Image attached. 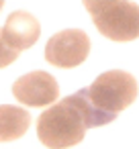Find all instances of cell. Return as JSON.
Segmentation results:
<instances>
[{"mask_svg": "<svg viewBox=\"0 0 139 149\" xmlns=\"http://www.w3.org/2000/svg\"><path fill=\"white\" fill-rule=\"evenodd\" d=\"M76 94L86 114V127H102L112 123L121 110L135 102L137 80L123 70H110L100 74L92 86L82 88Z\"/></svg>", "mask_w": 139, "mask_h": 149, "instance_id": "obj_1", "label": "cell"}, {"mask_svg": "<svg viewBox=\"0 0 139 149\" xmlns=\"http://www.w3.org/2000/svg\"><path fill=\"white\" fill-rule=\"evenodd\" d=\"M90 53V37L82 29H66L55 35L45 45V59L53 68L70 70L84 63Z\"/></svg>", "mask_w": 139, "mask_h": 149, "instance_id": "obj_4", "label": "cell"}, {"mask_svg": "<svg viewBox=\"0 0 139 149\" xmlns=\"http://www.w3.org/2000/svg\"><path fill=\"white\" fill-rule=\"evenodd\" d=\"M13 94L25 106H49L57 100L59 86L51 74L35 70L21 76L13 84Z\"/></svg>", "mask_w": 139, "mask_h": 149, "instance_id": "obj_5", "label": "cell"}, {"mask_svg": "<svg viewBox=\"0 0 139 149\" xmlns=\"http://www.w3.org/2000/svg\"><path fill=\"white\" fill-rule=\"evenodd\" d=\"M94 27L110 41H133L139 37V4L131 0H82Z\"/></svg>", "mask_w": 139, "mask_h": 149, "instance_id": "obj_3", "label": "cell"}, {"mask_svg": "<svg viewBox=\"0 0 139 149\" xmlns=\"http://www.w3.org/2000/svg\"><path fill=\"white\" fill-rule=\"evenodd\" d=\"M39 35H41V25L27 10H15L2 27V37L6 41V45L19 53L33 47L37 43Z\"/></svg>", "mask_w": 139, "mask_h": 149, "instance_id": "obj_6", "label": "cell"}, {"mask_svg": "<svg viewBox=\"0 0 139 149\" xmlns=\"http://www.w3.org/2000/svg\"><path fill=\"white\" fill-rule=\"evenodd\" d=\"M2 6H4V0H0V10H2Z\"/></svg>", "mask_w": 139, "mask_h": 149, "instance_id": "obj_9", "label": "cell"}, {"mask_svg": "<svg viewBox=\"0 0 139 149\" xmlns=\"http://www.w3.org/2000/svg\"><path fill=\"white\" fill-rule=\"evenodd\" d=\"M19 55H21L19 51H15V49H10V47L6 45V41H4V37H2V27H0V70H2V68H8Z\"/></svg>", "mask_w": 139, "mask_h": 149, "instance_id": "obj_8", "label": "cell"}, {"mask_svg": "<svg viewBox=\"0 0 139 149\" xmlns=\"http://www.w3.org/2000/svg\"><path fill=\"white\" fill-rule=\"evenodd\" d=\"M31 125V114L25 108L2 104L0 106V143L21 139Z\"/></svg>", "mask_w": 139, "mask_h": 149, "instance_id": "obj_7", "label": "cell"}, {"mask_svg": "<svg viewBox=\"0 0 139 149\" xmlns=\"http://www.w3.org/2000/svg\"><path fill=\"white\" fill-rule=\"evenodd\" d=\"M86 114L78 94L51 104L37 120V137L49 149H68L86 135Z\"/></svg>", "mask_w": 139, "mask_h": 149, "instance_id": "obj_2", "label": "cell"}]
</instances>
